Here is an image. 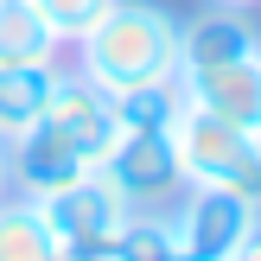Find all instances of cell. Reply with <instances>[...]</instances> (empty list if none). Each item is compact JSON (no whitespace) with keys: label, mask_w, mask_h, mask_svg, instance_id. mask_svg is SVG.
Wrapping results in <instances>:
<instances>
[{"label":"cell","mask_w":261,"mask_h":261,"mask_svg":"<svg viewBox=\"0 0 261 261\" xmlns=\"http://www.w3.org/2000/svg\"><path fill=\"white\" fill-rule=\"evenodd\" d=\"M249 51H261L255 25L242 19V13H229V7H211V13H198V19L178 32V70L229 64V58H249Z\"/></svg>","instance_id":"9"},{"label":"cell","mask_w":261,"mask_h":261,"mask_svg":"<svg viewBox=\"0 0 261 261\" xmlns=\"http://www.w3.org/2000/svg\"><path fill=\"white\" fill-rule=\"evenodd\" d=\"M178 89H185V102L261 134V51L229 58V64H204V70H178Z\"/></svg>","instance_id":"7"},{"label":"cell","mask_w":261,"mask_h":261,"mask_svg":"<svg viewBox=\"0 0 261 261\" xmlns=\"http://www.w3.org/2000/svg\"><path fill=\"white\" fill-rule=\"evenodd\" d=\"M32 7L45 13V25H51V32L64 38V45H76V38H83L89 25H96L102 13L115 7V0H32Z\"/></svg>","instance_id":"15"},{"label":"cell","mask_w":261,"mask_h":261,"mask_svg":"<svg viewBox=\"0 0 261 261\" xmlns=\"http://www.w3.org/2000/svg\"><path fill=\"white\" fill-rule=\"evenodd\" d=\"M255 223H261V204L236 198V191H217V185H185V198L166 211L178 261H236L249 249Z\"/></svg>","instance_id":"4"},{"label":"cell","mask_w":261,"mask_h":261,"mask_svg":"<svg viewBox=\"0 0 261 261\" xmlns=\"http://www.w3.org/2000/svg\"><path fill=\"white\" fill-rule=\"evenodd\" d=\"M185 109V89L172 83H140V89H121L115 96V115H121V134H166Z\"/></svg>","instance_id":"13"},{"label":"cell","mask_w":261,"mask_h":261,"mask_svg":"<svg viewBox=\"0 0 261 261\" xmlns=\"http://www.w3.org/2000/svg\"><path fill=\"white\" fill-rule=\"evenodd\" d=\"M0 261H64L45 217H38V204L19 198V191L0 198Z\"/></svg>","instance_id":"12"},{"label":"cell","mask_w":261,"mask_h":261,"mask_svg":"<svg viewBox=\"0 0 261 261\" xmlns=\"http://www.w3.org/2000/svg\"><path fill=\"white\" fill-rule=\"evenodd\" d=\"M7 191H13V147L0 140V198H7Z\"/></svg>","instance_id":"16"},{"label":"cell","mask_w":261,"mask_h":261,"mask_svg":"<svg viewBox=\"0 0 261 261\" xmlns=\"http://www.w3.org/2000/svg\"><path fill=\"white\" fill-rule=\"evenodd\" d=\"M64 38L32 0H0V64H58Z\"/></svg>","instance_id":"11"},{"label":"cell","mask_w":261,"mask_h":261,"mask_svg":"<svg viewBox=\"0 0 261 261\" xmlns=\"http://www.w3.org/2000/svg\"><path fill=\"white\" fill-rule=\"evenodd\" d=\"M172 153H178L185 185H217V191H236V198L261 204V134L185 102L172 121Z\"/></svg>","instance_id":"2"},{"label":"cell","mask_w":261,"mask_h":261,"mask_svg":"<svg viewBox=\"0 0 261 261\" xmlns=\"http://www.w3.org/2000/svg\"><path fill=\"white\" fill-rule=\"evenodd\" d=\"M102 172L115 178V191L127 198L134 217H166L178 198H185V172H178V153H172V127H166V134H121L115 153L102 160Z\"/></svg>","instance_id":"5"},{"label":"cell","mask_w":261,"mask_h":261,"mask_svg":"<svg viewBox=\"0 0 261 261\" xmlns=\"http://www.w3.org/2000/svg\"><path fill=\"white\" fill-rule=\"evenodd\" d=\"M204 7H229V13H249V7H261V0H204Z\"/></svg>","instance_id":"17"},{"label":"cell","mask_w":261,"mask_h":261,"mask_svg":"<svg viewBox=\"0 0 261 261\" xmlns=\"http://www.w3.org/2000/svg\"><path fill=\"white\" fill-rule=\"evenodd\" d=\"M51 89H58V64H0V140H19L45 121Z\"/></svg>","instance_id":"10"},{"label":"cell","mask_w":261,"mask_h":261,"mask_svg":"<svg viewBox=\"0 0 261 261\" xmlns=\"http://www.w3.org/2000/svg\"><path fill=\"white\" fill-rule=\"evenodd\" d=\"M45 121L58 127L64 140H70L76 153H83L89 166H102L115 153V140H121V115H115V96L102 83H89L83 70H58V89H51V109Z\"/></svg>","instance_id":"6"},{"label":"cell","mask_w":261,"mask_h":261,"mask_svg":"<svg viewBox=\"0 0 261 261\" xmlns=\"http://www.w3.org/2000/svg\"><path fill=\"white\" fill-rule=\"evenodd\" d=\"M178 32L185 25L153 0H115L76 38V70L89 83H102L109 96L140 89V83H172L178 76Z\"/></svg>","instance_id":"1"},{"label":"cell","mask_w":261,"mask_h":261,"mask_svg":"<svg viewBox=\"0 0 261 261\" xmlns=\"http://www.w3.org/2000/svg\"><path fill=\"white\" fill-rule=\"evenodd\" d=\"M242 261H261V223H255V236H249V249H242Z\"/></svg>","instance_id":"18"},{"label":"cell","mask_w":261,"mask_h":261,"mask_svg":"<svg viewBox=\"0 0 261 261\" xmlns=\"http://www.w3.org/2000/svg\"><path fill=\"white\" fill-rule=\"evenodd\" d=\"M83 172H96V166H89L51 121H38L32 134L13 140V191H19V198H51V191L76 185Z\"/></svg>","instance_id":"8"},{"label":"cell","mask_w":261,"mask_h":261,"mask_svg":"<svg viewBox=\"0 0 261 261\" xmlns=\"http://www.w3.org/2000/svg\"><path fill=\"white\" fill-rule=\"evenodd\" d=\"M32 204H38V217H45V229H51V242H58L64 261H102L127 236V223H134L127 198L115 191V178L102 166L83 172L76 185L51 191V198H32Z\"/></svg>","instance_id":"3"},{"label":"cell","mask_w":261,"mask_h":261,"mask_svg":"<svg viewBox=\"0 0 261 261\" xmlns=\"http://www.w3.org/2000/svg\"><path fill=\"white\" fill-rule=\"evenodd\" d=\"M236 261H242V255H236Z\"/></svg>","instance_id":"19"},{"label":"cell","mask_w":261,"mask_h":261,"mask_svg":"<svg viewBox=\"0 0 261 261\" xmlns=\"http://www.w3.org/2000/svg\"><path fill=\"white\" fill-rule=\"evenodd\" d=\"M102 261H178L166 217H134V223H127V236L115 242V249L102 255Z\"/></svg>","instance_id":"14"}]
</instances>
